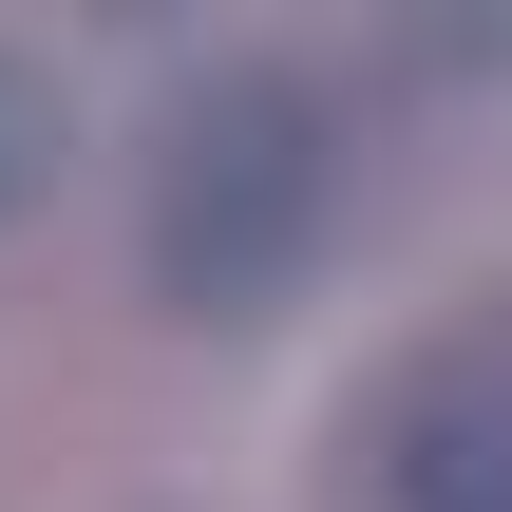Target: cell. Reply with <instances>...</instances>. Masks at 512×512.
Segmentation results:
<instances>
[{"mask_svg":"<svg viewBox=\"0 0 512 512\" xmlns=\"http://www.w3.org/2000/svg\"><path fill=\"white\" fill-rule=\"evenodd\" d=\"M38 152H57V95H38V76H19V57H0V209H19V190H38Z\"/></svg>","mask_w":512,"mask_h":512,"instance_id":"obj_3","label":"cell"},{"mask_svg":"<svg viewBox=\"0 0 512 512\" xmlns=\"http://www.w3.org/2000/svg\"><path fill=\"white\" fill-rule=\"evenodd\" d=\"M323 209H342V152H323V95L304 76L228 57V76L171 95V133H152V285L190 323H247L323 247Z\"/></svg>","mask_w":512,"mask_h":512,"instance_id":"obj_1","label":"cell"},{"mask_svg":"<svg viewBox=\"0 0 512 512\" xmlns=\"http://www.w3.org/2000/svg\"><path fill=\"white\" fill-rule=\"evenodd\" d=\"M361 494H380V512H512V323L380 380V418H361Z\"/></svg>","mask_w":512,"mask_h":512,"instance_id":"obj_2","label":"cell"}]
</instances>
